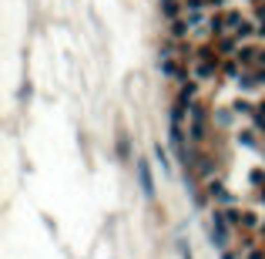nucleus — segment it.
<instances>
[{
  "label": "nucleus",
  "mask_w": 265,
  "mask_h": 259,
  "mask_svg": "<svg viewBox=\"0 0 265 259\" xmlns=\"http://www.w3.org/2000/svg\"><path fill=\"white\" fill-rule=\"evenodd\" d=\"M249 185L255 189V192H262V189H265V165H252V169H249Z\"/></svg>",
  "instance_id": "423d86ee"
},
{
  "label": "nucleus",
  "mask_w": 265,
  "mask_h": 259,
  "mask_svg": "<svg viewBox=\"0 0 265 259\" xmlns=\"http://www.w3.org/2000/svg\"><path fill=\"white\" fill-rule=\"evenodd\" d=\"M154 162L161 165V172H171V158H168V152L161 145H154Z\"/></svg>",
  "instance_id": "6e6552de"
},
{
  "label": "nucleus",
  "mask_w": 265,
  "mask_h": 259,
  "mask_svg": "<svg viewBox=\"0 0 265 259\" xmlns=\"http://www.w3.org/2000/svg\"><path fill=\"white\" fill-rule=\"evenodd\" d=\"M245 259H265V249H258V246H249V249H245Z\"/></svg>",
  "instance_id": "1a4fd4ad"
},
{
  "label": "nucleus",
  "mask_w": 265,
  "mask_h": 259,
  "mask_svg": "<svg viewBox=\"0 0 265 259\" xmlns=\"http://www.w3.org/2000/svg\"><path fill=\"white\" fill-rule=\"evenodd\" d=\"M235 145L238 148H258V128L255 125H242L235 131Z\"/></svg>",
  "instance_id": "20e7f679"
},
{
  "label": "nucleus",
  "mask_w": 265,
  "mask_h": 259,
  "mask_svg": "<svg viewBox=\"0 0 265 259\" xmlns=\"http://www.w3.org/2000/svg\"><path fill=\"white\" fill-rule=\"evenodd\" d=\"M205 128H208V114L201 111L198 105H192V111H188V142H201Z\"/></svg>",
  "instance_id": "f03ea898"
},
{
  "label": "nucleus",
  "mask_w": 265,
  "mask_h": 259,
  "mask_svg": "<svg viewBox=\"0 0 265 259\" xmlns=\"http://www.w3.org/2000/svg\"><path fill=\"white\" fill-rule=\"evenodd\" d=\"M161 14H165V20H178V17H185V4L181 0H161Z\"/></svg>",
  "instance_id": "39448f33"
},
{
  "label": "nucleus",
  "mask_w": 265,
  "mask_h": 259,
  "mask_svg": "<svg viewBox=\"0 0 265 259\" xmlns=\"http://www.w3.org/2000/svg\"><path fill=\"white\" fill-rule=\"evenodd\" d=\"M138 178H141V189H145V195H154V185H151V172H148V165H138Z\"/></svg>",
  "instance_id": "0eeeda50"
},
{
  "label": "nucleus",
  "mask_w": 265,
  "mask_h": 259,
  "mask_svg": "<svg viewBox=\"0 0 265 259\" xmlns=\"http://www.w3.org/2000/svg\"><path fill=\"white\" fill-rule=\"evenodd\" d=\"M232 232H235V229L228 226V222L218 216L215 209H211V219H208V239H211V246H215L218 252H225L228 246H232Z\"/></svg>",
  "instance_id": "f257e3e1"
},
{
  "label": "nucleus",
  "mask_w": 265,
  "mask_h": 259,
  "mask_svg": "<svg viewBox=\"0 0 265 259\" xmlns=\"http://www.w3.org/2000/svg\"><path fill=\"white\" fill-rule=\"evenodd\" d=\"M255 111H258V105H252L249 98L238 95V98L232 101V114L238 118V122H252V118H255Z\"/></svg>",
  "instance_id": "7ed1b4c3"
}]
</instances>
